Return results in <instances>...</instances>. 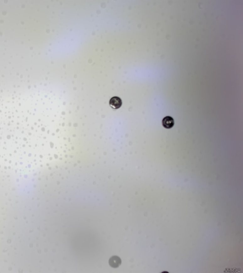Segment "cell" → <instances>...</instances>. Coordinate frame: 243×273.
I'll list each match as a JSON object with an SVG mask.
<instances>
[{
  "label": "cell",
  "mask_w": 243,
  "mask_h": 273,
  "mask_svg": "<svg viewBox=\"0 0 243 273\" xmlns=\"http://www.w3.org/2000/svg\"><path fill=\"white\" fill-rule=\"evenodd\" d=\"M121 260L118 256L111 257L109 260V265L113 268H117L121 264Z\"/></svg>",
  "instance_id": "3957f363"
},
{
  "label": "cell",
  "mask_w": 243,
  "mask_h": 273,
  "mask_svg": "<svg viewBox=\"0 0 243 273\" xmlns=\"http://www.w3.org/2000/svg\"><path fill=\"white\" fill-rule=\"evenodd\" d=\"M163 126L165 128L169 129L173 127L174 125V119L170 116H166L164 118L162 122Z\"/></svg>",
  "instance_id": "7a4b0ae2"
},
{
  "label": "cell",
  "mask_w": 243,
  "mask_h": 273,
  "mask_svg": "<svg viewBox=\"0 0 243 273\" xmlns=\"http://www.w3.org/2000/svg\"><path fill=\"white\" fill-rule=\"evenodd\" d=\"M110 106L114 109H117L120 108L122 104V101L120 98L117 96L112 97L109 101Z\"/></svg>",
  "instance_id": "6da1fadb"
}]
</instances>
